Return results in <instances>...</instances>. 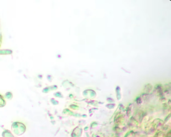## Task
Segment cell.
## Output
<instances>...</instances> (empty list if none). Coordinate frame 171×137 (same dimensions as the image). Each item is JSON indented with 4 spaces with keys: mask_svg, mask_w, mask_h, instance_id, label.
<instances>
[{
    "mask_svg": "<svg viewBox=\"0 0 171 137\" xmlns=\"http://www.w3.org/2000/svg\"><path fill=\"white\" fill-rule=\"evenodd\" d=\"M6 105V102L4 100V97L0 94V107H4Z\"/></svg>",
    "mask_w": 171,
    "mask_h": 137,
    "instance_id": "6da1fadb",
    "label": "cell"
}]
</instances>
